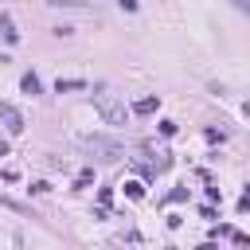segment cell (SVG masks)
<instances>
[{
    "instance_id": "obj_8",
    "label": "cell",
    "mask_w": 250,
    "mask_h": 250,
    "mask_svg": "<svg viewBox=\"0 0 250 250\" xmlns=\"http://www.w3.org/2000/svg\"><path fill=\"white\" fill-rule=\"evenodd\" d=\"M230 4H234L238 12H246V16H250V0H230Z\"/></svg>"
},
{
    "instance_id": "obj_7",
    "label": "cell",
    "mask_w": 250,
    "mask_h": 250,
    "mask_svg": "<svg viewBox=\"0 0 250 250\" xmlns=\"http://www.w3.org/2000/svg\"><path fill=\"white\" fill-rule=\"evenodd\" d=\"M47 4H55V8H86V0H47Z\"/></svg>"
},
{
    "instance_id": "obj_6",
    "label": "cell",
    "mask_w": 250,
    "mask_h": 250,
    "mask_svg": "<svg viewBox=\"0 0 250 250\" xmlns=\"http://www.w3.org/2000/svg\"><path fill=\"white\" fill-rule=\"evenodd\" d=\"M0 23H4V35H8V43H16V39H20V31L12 27V20H8V16H0Z\"/></svg>"
},
{
    "instance_id": "obj_9",
    "label": "cell",
    "mask_w": 250,
    "mask_h": 250,
    "mask_svg": "<svg viewBox=\"0 0 250 250\" xmlns=\"http://www.w3.org/2000/svg\"><path fill=\"white\" fill-rule=\"evenodd\" d=\"M117 4H121L125 12H137V0H117Z\"/></svg>"
},
{
    "instance_id": "obj_1",
    "label": "cell",
    "mask_w": 250,
    "mask_h": 250,
    "mask_svg": "<svg viewBox=\"0 0 250 250\" xmlns=\"http://www.w3.org/2000/svg\"><path fill=\"white\" fill-rule=\"evenodd\" d=\"M94 109H98V117L105 121V125H125V105L117 102V98H105V94H94Z\"/></svg>"
},
{
    "instance_id": "obj_3",
    "label": "cell",
    "mask_w": 250,
    "mask_h": 250,
    "mask_svg": "<svg viewBox=\"0 0 250 250\" xmlns=\"http://www.w3.org/2000/svg\"><path fill=\"white\" fill-rule=\"evenodd\" d=\"M86 86H90L86 78H59V82H55V90H59V94H62V90H86Z\"/></svg>"
},
{
    "instance_id": "obj_5",
    "label": "cell",
    "mask_w": 250,
    "mask_h": 250,
    "mask_svg": "<svg viewBox=\"0 0 250 250\" xmlns=\"http://www.w3.org/2000/svg\"><path fill=\"white\" fill-rule=\"evenodd\" d=\"M20 86H23V94H39V78H35V74H23Z\"/></svg>"
},
{
    "instance_id": "obj_4",
    "label": "cell",
    "mask_w": 250,
    "mask_h": 250,
    "mask_svg": "<svg viewBox=\"0 0 250 250\" xmlns=\"http://www.w3.org/2000/svg\"><path fill=\"white\" fill-rule=\"evenodd\" d=\"M90 145H94V148H102V152H109V160H113V156L121 152V148H117L113 141H105V137H90Z\"/></svg>"
},
{
    "instance_id": "obj_2",
    "label": "cell",
    "mask_w": 250,
    "mask_h": 250,
    "mask_svg": "<svg viewBox=\"0 0 250 250\" xmlns=\"http://www.w3.org/2000/svg\"><path fill=\"white\" fill-rule=\"evenodd\" d=\"M0 117L8 121V133H23V113L12 102H0Z\"/></svg>"
}]
</instances>
